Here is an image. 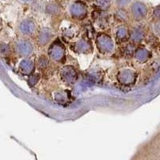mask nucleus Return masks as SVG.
I'll list each match as a JSON object with an SVG mask.
<instances>
[{"label":"nucleus","instance_id":"1","mask_svg":"<svg viewBox=\"0 0 160 160\" xmlns=\"http://www.w3.org/2000/svg\"><path fill=\"white\" fill-rule=\"evenodd\" d=\"M48 56L55 63L64 64L67 60V48L62 41L58 38H55L48 48Z\"/></svg>","mask_w":160,"mask_h":160},{"label":"nucleus","instance_id":"2","mask_svg":"<svg viewBox=\"0 0 160 160\" xmlns=\"http://www.w3.org/2000/svg\"><path fill=\"white\" fill-rule=\"evenodd\" d=\"M95 44L97 50L102 55H111L115 50V41L108 33L102 31L97 34Z\"/></svg>","mask_w":160,"mask_h":160},{"label":"nucleus","instance_id":"3","mask_svg":"<svg viewBox=\"0 0 160 160\" xmlns=\"http://www.w3.org/2000/svg\"><path fill=\"white\" fill-rule=\"evenodd\" d=\"M38 30L37 22L31 17L22 18L18 25V31L23 37L31 38L35 36Z\"/></svg>","mask_w":160,"mask_h":160},{"label":"nucleus","instance_id":"4","mask_svg":"<svg viewBox=\"0 0 160 160\" xmlns=\"http://www.w3.org/2000/svg\"><path fill=\"white\" fill-rule=\"evenodd\" d=\"M71 49L77 55H88L94 51V45L89 38L82 36L71 44Z\"/></svg>","mask_w":160,"mask_h":160},{"label":"nucleus","instance_id":"5","mask_svg":"<svg viewBox=\"0 0 160 160\" xmlns=\"http://www.w3.org/2000/svg\"><path fill=\"white\" fill-rule=\"evenodd\" d=\"M15 50L18 56L30 58L35 52V45L29 38H21L15 42Z\"/></svg>","mask_w":160,"mask_h":160},{"label":"nucleus","instance_id":"6","mask_svg":"<svg viewBox=\"0 0 160 160\" xmlns=\"http://www.w3.org/2000/svg\"><path fill=\"white\" fill-rule=\"evenodd\" d=\"M55 39V32L48 27H43L37 31L35 35V42L39 48H46Z\"/></svg>","mask_w":160,"mask_h":160},{"label":"nucleus","instance_id":"7","mask_svg":"<svg viewBox=\"0 0 160 160\" xmlns=\"http://www.w3.org/2000/svg\"><path fill=\"white\" fill-rule=\"evenodd\" d=\"M58 75H59L60 80L64 84L71 86L75 84L78 79V72L74 66L66 65L60 69Z\"/></svg>","mask_w":160,"mask_h":160},{"label":"nucleus","instance_id":"8","mask_svg":"<svg viewBox=\"0 0 160 160\" xmlns=\"http://www.w3.org/2000/svg\"><path fill=\"white\" fill-rule=\"evenodd\" d=\"M69 15L73 19L83 20L88 15V8L84 2L77 1L70 6Z\"/></svg>","mask_w":160,"mask_h":160},{"label":"nucleus","instance_id":"9","mask_svg":"<svg viewBox=\"0 0 160 160\" xmlns=\"http://www.w3.org/2000/svg\"><path fill=\"white\" fill-rule=\"evenodd\" d=\"M116 79L120 85L131 86L135 82L136 74L133 70L129 68H121L116 74Z\"/></svg>","mask_w":160,"mask_h":160},{"label":"nucleus","instance_id":"10","mask_svg":"<svg viewBox=\"0 0 160 160\" xmlns=\"http://www.w3.org/2000/svg\"><path fill=\"white\" fill-rule=\"evenodd\" d=\"M36 64L35 62L31 58H22L18 64V71L25 76H29L35 72Z\"/></svg>","mask_w":160,"mask_h":160},{"label":"nucleus","instance_id":"11","mask_svg":"<svg viewBox=\"0 0 160 160\" xmlns=\"http://www.w3.org/2000/svg\"><path fill=\"white\" fill-rule=\"evenodd\" d=\"M113 38L115 42L122 43L129 38V30L125 24H118L114 28Z\"/></svg>","mask_w":160,"mask_h":160},{"label":"nucleus","instance_id":"12","mask_svg":"<svg viewBox=\"0 0 160 160\" xmlns=\"http://www.w3.org/2000/svg\"><path fill=\"white\" fill-rule=\"evenodd\" d=\"M54 99L60 105H65L71 99V92L68 90H58L54 94Z\"/></svg>","mask_w":160,"mask_h":160},{"label":"nucleus","instance_id":"13","mask_svg":"<svg viewBox=\"0 0 160 160\" xmlns=\"http://www.w3.org/2000/svg\"><path fill=\"white\" fill-rule=\"evenodd\" d=\"M50 62H51V60H50L49 57L48 55H40L37 58L36 60V68L38 70H41V71H44V70L48 69L50 67Z\"/></svg>","mask_w":160,"mask_h":160},{"label":"nucleus","instance_id":"14","mask_svg":"<svg viewBox=\"0 0 160 160\" xmlns=\"http://www.w3.org/2000/svg\"><path fill=\"white\" fill-rule=\"evenodd\" d=\"M77 34H78L77 29L74 26H70L68 28H65L62 31V37L68 38V39H72V38H75Z\"/></svg>","mask_w":160,"mask_h":160},{"label":"nucleus","instance_id":"15","mask_svg":"<svg viewBox=\"0 0 160 160\" xmlns=\"http://www.w3.org/2000/svg\"><path fill=\"white\" fill-rule=\"evenodd\" d=\"M114 19L119 24H122L123 22H127V20H128V15L124 11V10H122V8H118L115 11V14H114Z\"/></svg>","mask_w":160,"mask_h":160},{"label":"nucleus","instance_id":"16","mask_svg":"<svg viewBox=\"0 0 160 160\" xmlns=\"http://www.w3.org/2000/svg\"><path fill=\"white\" fill-rule=\"evenodd\" d=\"M28 84L29 86V88H34L37 84L39 82L40 79H41V75L38 72L33 73L32 75L28 76Z\"/></svg>","mask_w":160,"mask_h":160},{"label":"nucleus","instance_id":"17","mask_svg":"<svg viewBox=\"0 0 160 160\" xmlns=\"http://www.w3.org/2000/svg\"><path fill=\"white\" fill-rule=\"evenodd\" d=\"M46 12L50 15H57L60 13V8L56 3H50L46 8Z\"/></svg>","mask_w":160,"mask_h":160},{"label":"nucleus","instance_id":"18","mask_svg":"<svg viewBox=\"0 0 160 160\" xmlns=\"http://www.w3.org/2000/svg\"><path fill=\"white\" fill-rule=\"evenodd\" d=\"M135 58L139 62L145 61L147 58H148V52L144 49H138L135 52Z\"/></svg>","mask_w":160,"mask_h":160},{"label":"nucleus","instance_id":"19","mask_svg":"<svg viewBox=\"0 0 160 160\" xmlns=\"http://www.w3.org/2000/svg\"><path fill=\"white\" fill-rule=\"evenodd\" d=\"M128 2L129 0H116V4L119 8H122L128 5Z\"/></svg>","mask_w":160,"mask_h":160},{"label":"nucleus","instance_id":"20","mask_svg":"<svg viewBox=\"0 0 160 160\" xmlns=\"http://www.w3.org/2000/svg\"><path fill=\"white\" fill-rule=\"evenodd\" d=\"M21 1L23 2H31V1H33V0H21Z\"/></svg>","mask_w":160,"mask_h":160}]
</instances>
